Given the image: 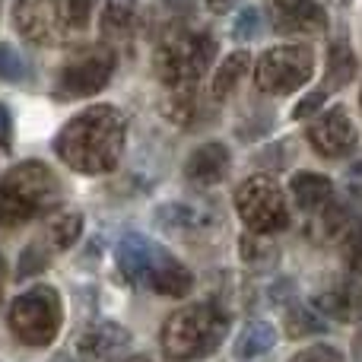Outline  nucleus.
<instances>
[{
    "instance_id": "5",
    "label": "nucleus",
    "mask_w": 362,
    "mask_h": 362,
    "mask_svg": "<svg viewBox=\"0 0 362 362\" xmlns=\"http://www.w3.org/2000/svg\"><path fill=\"white\" fill-rule=\"evenodd\" d=\"M216 57V38L210 32H172L156 48V74L169 89L197 86Z\"/></svg>"
},
{
    "instance_id": "31",
    "label": "nucleus",
    "mask_w": 362,
    "mask_h": 362,
    "mask_svg": "<svg viewBox=\"0 0 362 362\" xmlns=\"http://www.w3.org/2000/svg\"><path fill=\"white\" fill-rule=\"evenodd\" d=\"M235 4H238V0H206V6H210L213 13H229Z\"/></svg>"
},
{
    "instance_id": "28",
    "label": "nucleus",
    "mask_w": 362,
    "mask_h": 362,
    "mask_svg": "<svg viewBox=\"0 0 362 362\" xmlns=\"http://www.w3.org/2000/svg\"><path fill=\"white\" fill-rule=\"evenodd\" d=\"M346 261L356 274H362V223L346 235Z\"/></svg>"
},
{
    "instance_id": "20",
    "label": "nucleus",
    "mask_w": 362,
    "mask_h": 362,
    "mask_svg": "<svg viewBox=\"0 0 362 362\" xmlns=\"http://www.w3.org/2000/svg\"><path fill=\"white\" fill-rule=\"evenodd\" d=\"M315 305L321 308L325 318H334V321H353L359 312V293L350 286H334L327 293H321L315 299Z\"/></svg>"
},
{
    "instance_id": "13",
    "label": "nucleus",
    "mask_w": 362,
    "mask_h": 362,
    "mask_svg": "<svg viewBox=\"0 0 362 362\" xmlns=\"http://www.w3.org/2000/svg\"><path fill=\"white\" fill-rule=\"evenodd\" d=\"M134 344L131 331L115 321H102V325L89 327L80 340V356L86 362H118Z\"/></svg>"
},
{
    "instance_id": "3",
    "label": "nucleus",
    "mask_w": 362,
    "mask_h": 362,
    "mask_svg": "<svg viewBox=\"0 0 362 362\" xmlns=\"http://www.w3.org/2000/svg\"><path fill=\"white\" fill-rule=\"evenodd\" d=\"M61 200V178L45 163H19L0 178V226L13 229Z\"/></svg>"
},
{
    "instance_id": "1",
    "label": "nucleus",
    "mask_w": 362,
    "mask_h": 362,
    "mask_svg": "<svg viewBox=\"0 0 362 362\" xmlns=\"http://www.w3.org/2000/svg\"><path fill=\"white\" fill-rule=\"evenodd\" d=\"M124 115L112 105H93L57 131L54 153L83 175H105L124 150Z\"/></svg>"
},
{
    "instance_id": "23",
    "label": "nucleus",
    "mask_w": 362,
    "mask_h": 362,
    "mask_svg": "<svg viewBox=\"0 0 362 362\" xmlns=\"http://www.w3.org/2000/svg\"><path fill=\"white\" fill-rule=\"evenodd\" d=\"M356 74V57L346 48L344 42L331 45V54H327V86L321 89H340L344 83H350V76Z\"/></svg>"
},
{
    "instance_id": "18",
    "label": "nucleus",
    "mask_w": 362,
    "mask_h": 362,
    "mask_svg": "<svg viewBox=\"0 0 362 362\" xmlns=\"http://www.w3.org/2000/svg\"><path fill=\"white\" fill-rule=\"evenodd\" d=\"M153 245L156 242H150L146 235H137V232H131V235H124L118 242L115 257H118V267L127 280H134V283L144 280V270H146V261H150Z\"/></svg>"
},
{
    "instance_id": "25",
    "label": "nucleus",
    "mask_w": 362,
    "mask_h": 362,
    "mask_svg": "<svg viewBox=\"0 0 362 362\" xmlns=\"http://www.w3.org/2000/svg\"><path fill=\"white\" fill-rule=\"evenodd\" d=\"M286 327H289V334H293V337H302V334H318V331H325V321H321L318 315L305 312V308H293V312H289Z\"/></svg>"
},
{
    "instance_id": "22",
    "label": "nucleus",
    "mask_w": 362,
    "mask_h": 362,
    "mask_svg": "<svg viewBox=\"0 0 362 362\" xmlns=\"http://www.w3.org/2000/svg\"><path fill=\"white\" fill-rule=\"evenodd\" d=\"M156 219L159 226H165V229H200V226H206V213L197 210V206H187V204H165L156 210Z\"/></svg>"
},
{
    "instance_id": "27",
    "label": "nucleus",
    "mask_w": 362,
    "mask_h": 362,
    "mask_svg": "<svg viewBox=\"0 0 362 362\" xmlns=\"http://www.w3.org/2000/svg\"><path fill=\"white\" fill-rule=\"evenodd\" d=\"M289 362H344V356L334 346H308V350L296 353Z\"/></svg>"
},
{
    "instance_id": "11",
    "label": "nucleus",
    "mask_w": 362,
    "mask_h": 362,
    "mask_svg": "<svg viewBox=\"0 0 362 362\" xmlns=\"http://www.w3.org/2000/svg\"><path fill=\"white\" fill-rule=\"evenodd\" d=\"M308 144L325 159L350 156L359 144V134H356V127H353L346 108L334 105V108H327V112H321L318 118L308 124Z\"/></svg>"
},
{
    "instance_id": "9",
    "label": "nucleus",
    "mask_w": 362,
    "mask_h": 362,
    "mask_svg": "<svg viewBox=\"0 0 362 362\" xmlns=\"http://www.w3.org/2000/svg\"><path fill=\"white\" fill-rule=\"evenodd\" d=\"M80 232H83V216L80 213H61V216H51L48 223H45L42 229L29 238V245L23 248L19 264H16V276L19 280H25V276L45 270L57 255H64L70 245H76Z\"/></svg>"
},
{
    "instance_id": "4",
    "label": "nucleus",
    "mask_w": 362,
    "mask_h": 362,
    "mask_svg": "<svg viewBox=\"0 0 362 362\" xmlns=\"http://www.w3.org/2000/svg\"><path fill=\"white\" fill-rule=\"evenodd\" d=\"M95 0H16V29L32 45H64L89 25Z\"/></svg>"
},
{
    "instance_id": "6",
    "label": "nucleus",
    "mask_w": 362,
    "mask_h": 362,
    "mask_svg": "<svg viewBox=\"0 0 362 362\" xmlns=\"http://www.w3.org/2000/svg\"><path fill=\"white\" fill-rule=\"evenodd\" d=\"M61 296L54 286H35L10 305V331L25 346H48L61 334Z\"/></svg>"
},
{
    "instance_id": "10",
    "label": "nucleus",
    "mask_w": 362,
    "mask_h": 362,
    "mask_svg": "<svg viewBox=\"0 0 362 362\" xmlns=\"http://www.w3.org/2000/svg\"><path fill=\"white\" fill-rule=\"evenodd\" d=\"M115 74V54L105 45H95L86 48L80 54H74L67 64L61 67L54 83V93L61 99H83V95H93L112 80Z\"/></svg>"
},
{
    "instance_id": "21",
    "label": "nucleus",
    "mask_w": 362,
    "mask_h": 362,
    "mask_svg": "<svg viewBox=\"0 0 362 362\" xmlns=\"http://www.w3.org/2000/svg\"><path fill=\"white\" fill-rule=\"evenodd\" d=\"M248 64H251L248 51H235V54L223 57L216 76H213V99H226V95L238 86V80L248 74Z\"/></svg>"
},
{
    "instance_id": "12",
    "label": "nucleus",
    "mask_w": 362,
    "mask_h": 362,
    "mask_svg": "<svg viewBox=\"0 0 362 362\" xmlns=\"http://www.w3.org/2000/svg\"><path fill=\"white\" fill-rule=\"evenodd\" d=\"M140 286L153 289V293H159V296H169V299H181V296L191 293L194 280H191V270H187L175 255H169L163 245H153Z\"/></svg>"
},
{
    "instance_id": "30",
    "label": "nucleus",
    "mask_w": 362,
    "mask_h": 362,
    "mask_svg": "<svg viewBox=\"0 0 362 362\" xmlns=\"http://www.w3.org/2000/svg\"><path fill=\"white\" fill-rule=\"evenodd\" d=\"M13 140V121H10V112L0 105V150H6Z\"/></svg>"
},
{
    "instance_id": "33",
    "label": "nucleus",
    "mask_w": 362,
    "mask_h": 362,
    "mask_svg": "<svg viewBox=\"0 0 362 362\" xmlns=\"http://www.w3.org/2000/svg\"><path fill=\"white\" fill-rule=\"evenodd\" d=\"M165 4H172V6H187L191 0H165Z\"/></svg>"
},
{
    "instance_id": "32",
    "label": "nucleus",
    "mask_w": 362,
    "mask_h": 362,
    "mask_svg": "<svg viewBox=\"0 0 362 362\" xmlns=\"http://www.w3.org/2000/svg\"><path fill=\"white\" fill-rule=\"evenodd\" d=\"M4 286H6V261L0 255V302H4Z\"/></svg>"
},
{
    "instance_id": "19",
    "label": "nucleus",
    "mask_w": 362,
    "mask_h": 362,
    "mask_svg": "<svg viewBox=\"0 0 362 362\" xmlns=\"http://www.w3.org/2000/svg\"><path fill=\"white\" fill-rule=\"evenodd\" d=\"M293 197L302 210H321V206L331 204L334 197V185L325 175H315V172H302L293 178Z\"/></svg>"
},
{
    "instance_id": "14",
    "label": "nucleus",
    "mask_w": 362,
    "mask_h": 362,
    "mask_svg": "<svg viewBox=\"0 0 362 362\" xmlns=\"http://www.w3.org/2000/svg\"><path fill=\"white\" fill-rule=\"evenodd\" d=\"M270 19L280 32H321L327 25L318 0H267Z\"/></svg>"
},
{
    "instance_id": "17",
    "label": "nucleus",
    "mask_w": 362,
    "mask_h": 362,
    "mask_svg": "<svg viewBox=\"0 0 362 362\" xmlns=\"http://www.w3.org/2000/svg\"><path fill=\"white\" fill-rule=\"evenodd\" d=\"M274 344H276L274 325H267V321H248V325L242 327V334L235 337L232 353H235L238 362H255V359L267 356V353L274 350Z\"/></svg>"
},
{
    "instance_id": "29",
    "label": "nucleus",
    "mask_w": 362,
    "mask_h": 362,
    "mask_svg": "<svg viewBox=\"0 0 362 362\" xmlns=\"http://www.w3.org/2000/svg\"><path fill=\"white\" fill-rule=\"evenodd\" d=\"M325 95H327V89H315L312 95H308V99H302L299 105H296V112H293V118H308V115L315 112V108L321 105V102H325Z\"/></svg>"
},
{
    "instance_id": "7",
    "label": "nucleus",
    "mask_w": 362,
    "mask_h": 362,
    "mask_svg": "<svg viewBox=\"0 0 362 362\" xmlns=\"http://www.w3.org/2000/svg\"><path fill=\"white\" fill-rule=\"evenodd\" d=\"M235 210L242 223L257 235H270L289 226V206L280 185L267 175H251L235 191Z\"/></svg>"
},
{
    "instance_id": "34",
    "label": "nucleus",
    "mask_w": 362,
    "mask_h": 362,
    "mask_svg": "<svg viewBox=\"0 0 362 362\" xmlns=\"http://www.w3.org/2000/svg\"><path fill=\"white\" fill-rule=\"evenodd\" d=\"M127 362H150L146 356H134V359H127Z\"/></svg>"
},
{
    "instance_id": "2",
    "label": "nucleus",
    "mask_w": 362,
    "mask_h": 362,
    "mask_svg": "<svg viewBox=\"0 0 362 362\" xmlns=\"http://www.w3.org/2000/svg\"><path fill=\"white\" fill-rule=\"evenodd\" d=\"M226 327H229V315L219 302H194L165 318L159 344L169 362H197L216 353L226 337Z\"/></svg>"
},
{
    "instance_id": "26",
    "label": "nucleus",
    "mask_w": 362,
    "mask_h": 362,
    "mask_svg": "<svg viewBox=\"0 0 362 362\" xmlns=\"http://www.w3.org/2000/svg\"><path fill=\"white\" fill-rule=\"evenodd\" d=\"M257 32H261V13H257L255 6H245V10L235 16L232 35H235V42H251Z\"/></svg>"
},
{
    "instance_id": "16",
    "label": "nucleus",
    "mask_w": 362,
    "mask_h": 362,
    "mask_svg": "<svg viewBox=\"0 0 362 362\" xmlns=\"http://www.w3.org/2000/svg\"><path fill=\"white\" fill-rule=\"evenodd\" d=\"M140 25V0H105L99 29L112 42H127Z\"/></svg>"
},
{
    "instance_id": "24",
    "label": "nucleus",
    "mask_w": 362,
    "mask_h": 362,
    "mask_svg": "<svg viewBox=\"0 0 362 362\" xmlns=\"http://www.w3.org/2000/svg\"><path fill=\"white\" fill-rule=\"evenodd\" d=\"M0 80L6 83H25L32 80V67L13 45H0Z\"/></svg>"
},
{
    "instance_id": "15",
    "label": "nucleus",
    "mask_w": 362,
    "mask_h": 362,
    "mask_svg": "<svg viewBox=\"0 0 362 362\" xmlns=\"http://www.w3.org/2000/svg\"><path fill=\"white\" fill-rule=\"evenodd\" d=\"M229 165H232L229 146L219 144V140H210V144H200L197 150L187 156L185 175L191 185L210 187V185H219V181L229 175Z\"/></svg>"
},
{
    "instance_id": "8",
    "label": "nucleus",
    "mask_w": 362,
    "mask_h": 362,
    "mask_svg": "<svg viewBox=\"0 0 362 362\" xmlns=\"http://www.w3.org/2000/svg\"><path fill=\"white\" fill-rule=\"evenodd\" d=\"M315 74V54L308 45H280L257 57L255 83L261 93L286 95L302 89Z\"/></svg>"
}]
</instances>
